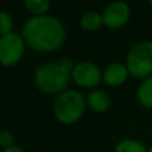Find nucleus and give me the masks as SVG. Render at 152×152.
I'll list each match as a JSON object with an SVG mask.
<instances>
[{"instance_id":"obj_1","label":"nucleus","mask_w":152,"mask_h":152,"mask_svg":"<svg viewBox=\"0 0 152 152\" xmlns=\"http://www.w3.org/2000/svg\"><path fill=\"white\" fill-rule=\"evenodd\" d=\"M23 39L39 51H55L66 40V29L58 18L40 15L28 19L23 28Z\"/></svg>"},{"instance_id":"obj_2","label":"nucleus","mask_w":152,"mask_h":152,"mask_svg":"<svg viewBox=\"0 0 152 152\" xmlns=\"http://www.w3.org/2000/svg\"><path fill=\"white\" fill-rule=\"evenodd\" d=\"M72 71L63 63H45L40 66L35 72V84L43 92L55 94L64 92L69 84Z\"/></svg>"},{"instance_id":"obj_3","label":"nucleus","mask_w":152,"mask_h":152,"mask_svg":"<svg viewBox=\"0 0 152 152\" xmlns=\"http://www.w3.org/2000/svg\"><path fill=\"white\" fill-rule=\"evenodd\" d=\"M86 110V99L79 91L68 89L56 97L53 113L61 123L71 124L81 118Z\"/></svg>"},{"instance_id":"obj_4","label":"nucleus","mask_w":152,"mask_h":152,"mask_svg":"<svg viewBox=\"0 0 152 152\" xmlns=\"http://www.w3.org/2000/svg\"><path fill=\"white\" fill-rule=\"evenodd\" d=\"M127 68L135 77H147L152 74V42H140L127 55Z\"/></svg>"},{"instance_id":"obj_5","label":"nucleus","mask_w":152,"mask_h":152,"mask_svg":"<svg viewBox=\"0 0 152 152\" xmlns=\"http://www.w3.org/2000/svg\"><path fill=\"white\" fill-rule=\"evenodd\" d=\"M24 39L19 34L10 32L0 39V61L3 66H13L21 59L24 52Z\"/></svg>"},{"instance_id":"obj_6","label":"nucleus","mask_w":152,"mask_h":152,"mask_svg":"<svg viewBox=\"0 0 152 152\" xmlns=\"http://www.w3.org/2000/svg\"><path fill=\"white\" fill-rule=\"evenodd\" d=\"M100 77H102L100 68L92 61H80L75 64V68L72 71V79L80 87L91 88L99 83Z\"/></svg>"},{"instance_id":"obj_7","label":"nucleus","mask_w":152,"mask_h":152,"mask_svg":"<svg viewBox=\"0 0 152 152\" xmlns=\"http://www.w3.org/2000/svg\"><path fill=\"white\" fill-rule=\"evenodd\" d=\"M103 24L118 28L126 24L129 18V5L126 1H112L103 11Z\"/></svg>"},{"instance_id":"obj_8","label":"nucleus","mask_w":152,"mask_h":152,"mask_svg":"<svg viewBox=\"0 0 152 152\" xmlns=\"http://www.w3.org/2000/svg\"><path fill=\"white\" fill-rule=\"evenodd\" d=\"M128 68L126 64L121 63H111L105 67L104 72H103V79L108 86H120L126 81L127 76H128Z\"/></svg>"},{"instance_id":"obj_9","label":"nucleus","mask_w":152,"mask_h":152,"mask_svg":"<svg viewBox=\"0 0 152 152\" xmlns=\"http://www.w3.org/2000/svg\"><path fill=\"white\" fill-rule=\"evenodd\" d=\"M87 103H88L89 108L96 112H104L110 108L111 99L108 96L107 92L102 91V89H95L87 97Z\"/></svg>"},{"instance_id":"obj_10","label":"nucleus","mask_w":152,"mask_h":152,"mask_svg":"<svg viewBox=\"0 0 152 152\" xmlns=\"http://www.w3.org/2000/svg\"><path fill=\"white\" fill-rule=\"evenodd\" d=\"M80 24L87 31H96L103 24V16L95 12V11H89V12H86L81 15Z\"/></svg>"},{"instance_id":"obj_11","label":"nucleus","mask_w":152,"mask_h":152,"mask_svg":"<svg viewBox=\"0 0 152 152\" xmlns=\"http://www.w3.org/2000/svg\"><path fill=\"white\" fill-rule=\"evenodd\" d=\"M137 97H139V102L142 103L144 107L152 108V76L147 77L139 86Z\"/></svg>"},{"instance_id":"obj_12","label":"nucleus","mask_w":152,"mask_h":152,"mask_svg":"<svg viewBox=\"0 0 152 152\" xmlns=\"http://www.w3.org/2000/svg\"><path fill=\"white\" fill-rule=\"evenodd\" d=\"M115 152H148V150L135 139H124L116 145Z\"/></svg>"},{"instance_id":"obj_13","label":"nucleus","mask_w":152,"mask_h":152,"mask_svg":"<svg viewBox=\"0 0 152 152\" xmlns=\"http://www.w3.org/2000/svg\"><path fill=\"white\" fill-rule=\"evenodd\" d=\"M26 7L28 8L29 12L36 13V16L44 15L45 11L50 8V1L48 0H27Z\"/></svg>"},{"instance_id":"obj_14","label":"nucleus","mask_w":152,"mask_h":152,"mask_svg":"<svg viewBox=\"0 0 152 152\" xmlns=\"http://www.w3.org/2000/svg\"><path fill=\"white\" fill-rule=\"evenodd\" d=\"M12 26H13V21L11 15H8L5 11H1L0 12V32H1V36L10 34Z\"/></svg>"},{"instance_id":"obj_15","label":"nucleus","mask_w":152,"mask_h":152,"mask_svg":"<svg viewBox=\"0 0 152 152\" xmlns=\"http://www.w3.org/2000/svg\"><path fill=\"white\" fill-rule=\"evenodd\" d=\"M12 143H13V135L8 131H4L1 134V136H0V144H1V147L5 148V150L11 148V147H13Z\"/></svg>"},{"instance_id":"obj_16","label":"nucleus","mask_w":152,"mask_h":152,"mask_svg":"<svg viewBox=\"0 0 152 152\" xmlns=\"http://www.w3.org/2000/svg\"><path fill=\"white\" fill-rule=\"evenodd\" d=\"M3 152H26V151H24L23 148H20V147H15V145H13V147L7 148V150H4Z\"/></svg>"},{"instance_id":"obj_17","label":"nucleus","mask_w":152,"mask_h":152,"mask_svg":"<svg viewBox=\"0 0 152 152\" xmlns=\"http://www.w3.org/2000/svg\"><path fill=\"white\" fill-rule=\"evenodd\" d=\"M148 152H152V145L150 147V150H148Z\"/></svg>"},{"instance_id":"obj_18","label":"nucleus","mask_w":152,"mask_h":152,"mask_svg":"<svg viewBox=\"0 0 152 152\" xmlns=\"http://www.w3.org/2000/svg\"><path fill=\"white\" fill-rule=\"evenodd\" d=\"M151 4H152V0H151Z\"/></svg>"}]
</instances>
